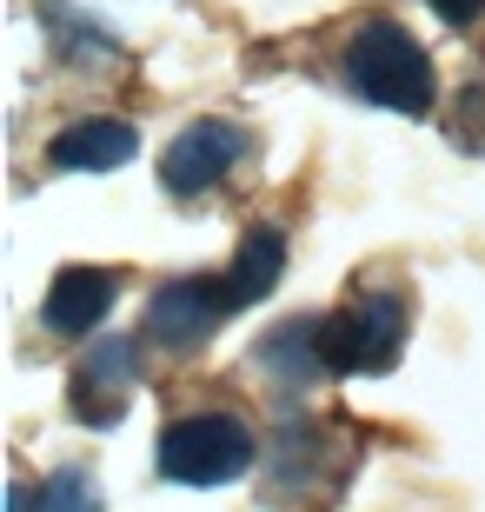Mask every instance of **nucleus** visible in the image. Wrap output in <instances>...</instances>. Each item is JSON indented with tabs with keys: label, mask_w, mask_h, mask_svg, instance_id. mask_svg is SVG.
I'll return each mask as SVG.
<instances>
[{
	"label": "nucleus",
	"mask_w": 485,
	"mask_h": 512,
	"mask_svg": "<svg viewBox=\"0 0 485 512\" xmlns=\"http://www.w3.org/2000/svg\"><path fill=\"white\" fill-rule=\"evenodd\" d=\"M113 293H120L113 273H100V266H67L54 280V293H47V326L67 333V340H80V333H94V326L107 320Z\"/></svg>",
	"instance_id": "nucleus-8"
},
{
	"label": "nucleus",
	"mask_w": 485,
	"mask_h": 512,
	"mask_svg": "<svg viewBox=\"0 0 485 512\" xmlns=\"http://www.w3.org/2000/svg\"><path fill=\"white\" fill-rule=\"evenodd\" d=\"M160 473L180 486H226L253 466V426L233 413H187L160 433Z\"/></svg>",
	"instance_id": "nucleus-2"
},
{
	"label": "nucleus",
	"mask_w": 485,
	"mask_h": 512,
	"mask_svg": "<svg viewBox=\"0 0 485 512\" xmlns=\"http://www.w3.org/2000/svg\"><path fill=\"white\" fill-rule=\"evenodd\" d=\"M7 512H100V499H94V479L87 473H54L40 493L34 486H14Z\"/></svg>",
	"instance_id": "nucleus-10"
},
{
	"label": "nucleus",
	"mask_w": 485,
	"mask_h": 512,
	"mask_svg": "<svg viewBox=\"0 0 485 512\" xmlns=\"http://www.w3.org/2000/svg\"><path fill=\"white\" fill-rule=\"evenodd\" d=\"M133 147H140V133L127 127V120H74L67 133H54V147H47V160H54L60 173H107V167H127Z\"/></svg>",
	"instance_id": "nucleus-7"
},
{
	"label": "nucleus",
	"mask_w": 485,
	"mask_h": 512,
	"mask_svg": "<svg viewBox=\"0 0 485 512\" xmlns=\"http://www.w3.org/2000/svg\"><path fill=\"white\" fill-rule=\"evenodd\" d=\"M406 346V306L392 293H373V300H353L346 313L319 320V360L326 373H386Z\"/></svg>",
	"instance_id": "nucleus-3"
},
{
	"label": "nucleus",
	"mask_w": 485,
	"mask_h": 512,
	"mask_svg": "<svg viewBox=\"0 0 485 512\" xmlns=\"http://www.w3.org/2000/svg\"><path fill=\"white\" fill-rule=\"evenodd\" d=\"M127 386H133V346L127 340H100L87 360L74 366V413L87 426H113L127 413Z\"/></svg>",
	"instance_id": "nucleus-6"
},
{
	"label": "nucleus",
	"mask_w": 485,
	"mask_h": 512,
	"mask_svg": "<svg viewBox=\"0 0 485 512\" xmlns=\"http://www.w3.org/2000/svg\"><path fill=\"white\" fill-rule=\"evenodd\" d=\"M346 80H353L366 100L392 107V114H426L432 107V60L426 47L399 27V20L373 14L366 27H353L346 40Z\"/></svg>",
	"instance_id": "nucleus-1"
},
{
	"label": "nucleus",
	"mask_w": 485,
	"mask_h": 512,
	"mask_svg": "<svg viewBox=\"0 0 485 512\" xmlns=\"http://www.w3.org/2000/svg\"><path fill=\"white\" fill-rule=\"evenodd\" d=\"M432 7H439V14H446V20H472V14H479V7H485V0H432Z\"/></svg>",
	"instance_id": "nucleus-11"
},
{
	"label": "nucleus",
	"mask_w": 485,
	"mask_h": 512,
	"mask_svg": "<svg viewBox=\"0 0 485 512\" xmlns=\"http://www.w3.org/2000/svg\"><path fill=\"white\" fill-rule=\"evenodd\" d=\"M240 153H246V133L233 127V120H193V127L160 153V180H167V193H206L240 167Z\"/></svg>",
	"instance_id": "nucleus-4"
},
{
	"label": "nucleus",
	"mask_w": 485,
	"mask_h": 512,
	"mask_svg": "<svg viewBox=\"0 0 485 512\" xmlns=\"http://www.w3.org/2000/svg\"><path fill=\"white\" fill-rule=\"evenodd\" d=\"M233 313V293L226 286H213V280H173V286H160L153 293V306H147V333L160 346H200L213 326Z\"/></svg>",
	"instance_id": "nucleus-5"
},
{
	"label": "nucleus",
	"mask_w": 485,
	"mask_h": 512,
	"mask_svg": "<svg viewBox=\"0 0 485 512\" xmlns=\"http://www.w3.org/2000/svg\"><path fill=\"white\" fill-rule=\"evenodd\" d=\"M280 273H286V233L253 227L240 240V253H233V266H226V293H233V306H253L280 286Z\"/></svg>",
	"instance_id": "nucleus-9"
}]
</instances>
